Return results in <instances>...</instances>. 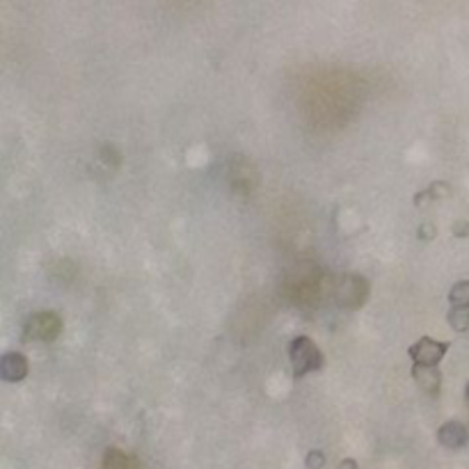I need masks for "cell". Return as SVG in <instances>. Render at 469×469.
I'll return each instance as SVG.
<instances>
[{
    "mask_svg": "<svg viewBox=\"0 0 469 469\" xmlns=\"http://www.w3.org/2000/svg\"><path fill=\"white\" fill-rule=\"evenodd\" d=\"M465 396H467V403H469V382H467V390H465Z\"/></svg>",
    "mask_w": 469,
    "mask_h": 469,
    "instance_id": "2e32d148",
    "label": "cell"
},
{
    "mask_svg": "<svg viewBox=\"0 0 469 469\" xmlns=\"http://www.w3.org/2000/svg\"><path fill=\"white\" fill-rule=\"evenodd\" d=\"M431 202V195H428V190H421V192H416L414 195V206H426V204Z\"/></svg>",
    "mask_w": 469,
    "mask_h": 469,
    "instance_id": "5bb4252c",
    "label": "cell"
},
{
    "mask_svg": "<svg viewBox=\"0 0 469 469\" xmlns=\"http://www.w3.org/2000/svg\"><path fill=\"white\" fill-rule=\"evenodd\" d=\"M28 375V360L21 353H5L0 358V378L7 382H18Z\"/></svg>",
    "mask_w": 469,
    "mask_h": 469,
    "instance_id": "5b68a950",
    "label": "cell"
},
{
    "mask_svg": "<svg viewBox=\"0 0 469 469\" xmlns=\"http://www.w3.org/2000/svg\"><path fill=\"white\" fill-rule=\"evenodd\" d=\"M416 236H419V241H433L435 238V224L424 222L419 227V231H416Z\"/></svg>",
    "mask_w": 469,
    "mask_h": 469,
    "instance_id": "7c38bea8",
    "label": "cell"
},
{
    "mask_svg": "<svg viewBox=\"0 0 469 469\" xmlns=\"http://www.w3.org/2000/svg\"><path fill=\"white\" fill-rule=\"evenodd\" d=\"M412 378L421 392L428 396H437L442 390V373L435 369V366H426V364H414L412 366Z\"/></svg>",
    "mask_w": 469,
    "mask_h": 469,
    "instance_id": "277c9868",
    "label": "cell"
},
{
    "mask_svg": "<svg viewBox=\"0 0 469 469\" xmlns=\"http://www.w3.org/2000/svg\"><path fill=\"white\" fill-rule=\"evenodd\" d=\"M446 351H448V341H435L431 336H421L419 341L407 348V355H410L414 364L437 366L446 355Z\"/></svg>",
    "mask_w": 469,
    "mask_h": 469,
    "instance_id": "3957f363",
    "label": "cell"
},
{
    "mask_svg": "<svg viewBox=\"0 0 469 469\" xmlns=\"http://www.w3.org/2000/svg\"><path fill=\"white\" fill-rule=\"evenodd\" d=\"M339 469H360L358 463L353 460V458H343V460L339 463Z\"/></svg>",
    "mask_w": 469,
    "mask_h": 469,
    "instance_id": "9a60e30c",
    "label": "cell"
},
{
    "mask_svg": "<svg viewBox=\"0 0 469 469\" xmlns=\"http://www.w3.org/2000/svg\"><path fill=\"white\" fill-rule=\"evenodd\" d=\"M289 358H291L295 378H302V375H307L311 371H319L323 366V353L311 339H307V336H298V339H293L289 343Z\"/></svg>",
    "mask_w": 469,
    "mask_h": 469,
    "instance_id": "6da1fadb",
    "label": "cell"
},
{
    "mask_svg": "<svg viewBox=\"0 0 469 469\" xmlns=\"http://www.w3.org/2000/svg\"><path fill=\"white\" fill-rule=\"evenodd\" d=\"M426 190H428V195H431V199H448L453 192L451 183H446V181H433Z\"/></svg>",
    "mask_w": 469,
    "mask_h": 469,
    "instance_id": "30bf717a",
    "label": "cell"
},
{
    "mask_svg": "<svg viewBox=\"0 0 469 469\" xmlns=\"http://www.w3.org/2000/svg\"><path fill=\"white\" fill-rule=\"evenodd\" d=\"M60 330H62V321H60V316L53 314V311H42V314H35L30 316L26 328H23V334L28 341H53L57 339Z\"/></svg>",
    "mask_w": 469,
    "mask_h": 469,
    "instance_id": "7a4b0ae2",
    "label": "cell"
},
{
    "mask_svg": "<svg viewBox=\"0 0 469 469\" xmlns=\"http://www.w3.org/2000/svg\"><path fill=\"white\" fill-rule=\"evenodd\" d=\"M446 321L456 332H467L469 330V307H451V311L446 314Z\"/></svg>",
    "mask_w": 469,
    "mask_h": 469,
    "instance_id": "ba28073f",
    "label": "cell"
},
{
    "mask_svg": "<svg viewBox=\"0 0 469 469\" xmlns=\"http://www.w3.org/2000/svg\"><path fill=\"white\" fill-rule=\"evenodd\" d=\"M453 236H458V238H467L469 236V222L467 220H458L453 224Z\"/></svg>",
    "mask_w": 469,
    "mask_h": 469,
    "instance_id": "4fadbf2b",
    "label": "cell"
},
{
    "mask_svg": "<svg viewBox=\"0 0 469 469\" xmlns=\"http://www.w3.org/2000/svg\"><path fill=\"white\" fill-rule=\"evenodd\" d=\"M339 295H341V298L351 295V298H358L362 302L366 295H369V284H366L362 277H358V275H348V277H343Z\"/></svg>",
    "mask_w": 469,
    "mask_h": 469,
    "instance_id": "52a82bcc",
    "label": "cell"
},
{
    "mask_svg": "<svg viewBox=\"0 0 469 469\" xmlns=\"http://www.w3.org/2000/svg\"><path fill=\"white\" fill-rule=\"evenodd\" d=\"M437 442L446 448H463L469 444V431L460 421H446L437 431Z\"/></svg>",
    "mask_w": 469,
    "mask_h": 469,
    "instance_id": "8992f818",
    "label": "cell"
},
{
    "mask_svg": "<svg viewBox=\"0 0 469 469\" xmlns=\"http://www.w3.org/2000/svg\"><path fill=\"white\" fill-rule=\"evenodd\" d=\"M307 467L309 469H323L325 467V453L323 451H309L307 453Z\"/></svg>",
    "mask_w": 469,
    "mask_h": 469,
    "instance_id": "8fae6325",
    "label": "cell"
},
{
    "mask_svg": "<svg viewBox=\"0 0 469 469\" xmlns=\"http://www.w3.org/2000/svg\"><path fill=\"white\" fill-rule=\"evenodd\" d=\"M451 307H469V282H458L448 291Z\"/></svg>",
    "mask_w": 469,
    "mask_h": 469,
    "instance_id": "9c48e42d",
    "label": "cell"
}]
</instances>
